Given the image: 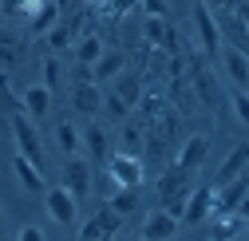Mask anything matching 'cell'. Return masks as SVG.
Masks as SVG:
<instances>
[{
    "label": "cell",
    "mask_w": 249,
    "mask_h": 241,
    "mask_svg": "<svg viewBox=\"0 0 249 241\" xmlns=\"http://www.w3.org/2000/svg\"><path fill=\"white\" fill-rule=\"evenodd\" d=\"M75 194L68 190V186H52V190H44V206H48V218L52 222H59V225H71L75 222V214H79V209H75Z\"/></svg>",
    "instance_id": "4"
},
{
    "label": "cell",
    "mask_w": 249,
    "mask_h": 241,
    "mask_svg": "<svg viewBox=\"0 0 249 241\" xmlns=\"http://www.w3.org/2000/svg\"><path fill=\"white\" fill-rule=\"evenodd\" d=\"M87 4H103V0H87Z\"/></svg>",
    "instance_id": "35"
},
{
    "label": "cell",
    "mask_w": 249,
    "mask_h": 241,
    "mask_svg": "<svg viewBox=\"0 0 249 241\" xmlns=\"http://www.w3.org/2000/svg\"><path fill=\"white\" fill-rule=\"evenodd\" d=\"M12 138H16V150H20V155L24 158H32L40 170H44V146H40V131H36V119L32 115H28L24 107L12 115Z\"/></svg>",
    "instance_id": "1"
},
{
    "label": "cell",
    "mask_w": 249,
    "mask_h": 241,
    "mask_svg": "<svg viewBox=\"0 0 249 241\" xmlns=\"http://www.w3.org/2000/svg\"><path fill=\"white\" fill-rule=\"evenodd\" d=\"M146 241H166V237H174L178 233V218L170 214V209H154V214L142 222V229H139Z\"/></svg>",
    "instance_id": "9"
},
{
    "label": "cell",
    "mask_w": 249,
    "mask_h": 241,
    "mask_svg": "<svg viewBox=\"0 0 249 241\" xmlns=\"http://www.w3.org/2000/svg\"><path fill=\"white\" fill-rule=\"evenodd\" d=\"M83 146L91 150V158H107V135H103L99 123H91V127L83 131Z\"/></svg>",
    "instance_id": "23"
},
{
    "label": "cell",
    "mask_w": 249,
    "mask_h": 241,
    "mask_svg": "<svg viewBox=\"0 0 249 241\" xmlns=\"http://www.w3.org/2000/svg\"><path fill=\"white\" fill-rule=\"evenodd\" d=\"M107 174L115 178L119 186H142V178H146V170H142V155H127V150H123V155H115L111 162H107Z\"/></svg>",
    "instance_id": "5"
},
{
    "label": "cell",
    "mask_w": 249,
    "mask_h": 241,
    "mask_svg": "<svg viewBox=\"0 0 249 241\" xmlns=\"http://www.w3.org/2000/svg\"><path fill=\"white\" fill-rule=\"evenodd\" d=\"M71 103H75L79 115H99V111H103V91H99V83H95V79H83V83L75 87Z\"/></svg>",
    "instance_id": "11"
},
{
    "label": "cell",
    "mask_w": 249,
    "mask_h": 241,
    "mask_svg": "<svg viewBox=\"0 0 249 241\" xmlns=\"http://www.w3.org/2000/svg\"><path fill=\"white\" fill-rule=\"evenodd\" d=\"M222 59H226V71H230V79L237 83V87H245L249 91V52H241V48H222Z\"/></svg>",
    "instance_id": "14"
},
{
    "label": "cell",
    "mask_w": 249,
    "mask_h": 241,
    "mask_svg": "<svg viewBox=\"0 0 249 241\" xmlns=\"http://www.w3.org/2000/svg\"><path fill=\"white\" fill-rule=\"evenodd\" d=\"M206 155H210V138L206 135H194V138H186L182 142V150H178V166H186V170H198L202 162H206Z\"/></svg>",
    "instance_id": "12"
},
{
    "label": "cell",
    "mask_w": 249,
    "mask_h": 241,
    "mask_svg": "<svg viewBox=\"0 0 249 241\" xmlns=\"http://www.w3.org/2000/svg\"><path fill=\"white\" fill-rule=\"evenodd\" d=\"M237 16H241V24H245V32H249V0H237Z\"/></svg>",
    "instance_id": "32"
},
{
    "label": "cell",
    "mask_w": 249,
    "mask_h": 241,
    "mask_svg": "<svg viewBox=\"0 0 249 241\" xmlns=\"http://www.w3.org/2000/svg\"><path fill=\"white\" fill-rule=\"evenodd\" d=\"M115 95L127 103V107H139V99H142V83H139V75L119 71V75H115Z\"/></svg>",
    "instance_id": "19"
},
{
    "label": "cell",
    "mask_w": 249,
    "mask_h": 241,
    "mask_svg": "<svg viewBox=\"0 0 249 241\" xmlns=\"http://www.w3.org/2000/svg\"><path fill=\"white\" fill-rule=\"evenodd\" d=\"M99 55H103V40H99V32H87V36L75 44V59H79V64H95Z\"/></svg>",
    "instance_id": "22"
},
{
    "label": "cell",
    "mask_w": 249,
    "mask_h": 241,
    "mask_svg": "<svg viewBox=\"0 0 249 241\" xmlns=\"http://www.w3.org/2000/svg\"><path fill=\"white\" fill-rule=\"evenodd\" d=\"M16 237H20V241H44V229H40V225H24Z\"/></svg>",
    "instance_id": "31"
},
{
    "label": "cell",
    "mask_w": 249,
    "mask_h": 241,
    "mask_svg": "<svg viewBox=\"0 0 249 241\" xmlns=\"http://www.w3.org/2000/svg\"><path fill=\"white\" fill-rule=\"evenodd\" d=\"M20 107L32 115V119H44L48 115V107H52V87H44V83H32L24 91V99H20Z\"/></svg>",
    "instance_id": "16"
},
{
    "label": "cell",
    "mask_w": 249,
    "mask_h": 241,
    "mask_svg": "<svg viewBox=\"0 0 249 241\" xmlns=\"http://www.w3.org/2000/svg\"><path fill=\"white\" fill-rule=\"evenodd\" d=\"M190 87H194V99L202 107H217L222 103V83H217V75L210 71L206 59H190Z\"/></svg>",
    "instance_id": "3"
},
{
    "label": "cell",
    "mask_w": 249,
    "mask_h": 241,
    "mask_svg": "<svg viewBox=\"0 0 249 241\" xmlns=\"http://www.w3.org/2000/svg\"><path fill=\"white\" fill-rule=\"evenodd\" d=\"M24 59V40L16 32H4L0 28V68H16Z\"/></svg>",
    "instance_id": "18"
},
{
    "label": "cell",
    "mask_w": 249,
    "mask_h": 241,
    "mask_svg": "<svg viewBox=\"0 0 249 241\" xmlns=\"http://www.w3.org/2000/svg\"><path fill=\"white\" fill-rule=\"evenodd\" d=\"M103 241V225H99V218H91L87 225H79V241Z\"/></svg>",
    "instance_id": "29"
},
{
    "label": "cell",
    "mask_w": 249,
    "mask_h": 241,
    "mask_svg": "<svg viewBox=\"0 0 249 241\" xmlns=\"http://www.w3.org/2000/svg\"><path fill=\"white\" fill-rule=\"evenodd\" d=\"M190 20H194V32H198V48H202L206 55H217V52H222V32H217V16H213V8L206 4V0H194Z\"/></svg>",
    "instance_id": "2"
},
{
    "label": "cell",
    "mask_w": 249,
    "mask_h": 241,
    "mask_svg": "<svg viewBox=\"0 0 249 241\" xmlns=\"http://www.w3.org/2000/svg\"><path fill=\"white\" fill-rule=\"evenodd\" d=\"M190 186H194V170L170 162V166L162 170V178H159V198L166 202V198H174V194H190Z\"/></svg>",
    "instance_id": "6"
},
{
    "label": "cell",
    "mask_w": 249,
    "mask_h": 241,
    "mask_svg": "<svg viewBox=\"0 0 249 241\" xmlns=\"http://www.w3.org/2000/svg\"><path fill=\"white\" fill-rule=\"evenodd\" d=\"M64 186H68L75 198H87V194H91V166H87L83 158L68 155V162H64Z\"/></svg>",
    "instance_id": "7"
},
{
    "label": "cell",
    "mask_w": 249,
    "mask_h": 241,
    "mask_svg": "<svg viewBox=\"0 0 249 241\" xmlns=\"http://www.w3.org/2000/svg\"><path fill=\"white\" fill-rule=\"evenodd\" d=\"M111 206L119 209V214H123V218H127V214H131V209L139 206V198H135V186H119V190L111 194Z\"/></svg>",
    "instance_id": "25"
},
{
    "label": "cell",
    "mask_w": 249,
    "mask_h": 241,
    "mask_svg": "<svg viewBox=\"0 0 249 241\" xmlns=\"http://www.w3.org/2000/svg\"><path fill=\"white\" fill-rule=\"evenodd\" d=\"M233 115H237V123L249 127V91H245V87H237V91H233Z\"/></svg>",
    "instance_id": "26"
},
{
    "label": "cell",
    "mask_w": 249,
    "mask_h": 241,
    "mask_svg": "<svg viewBox=\"0 0 249 241\" xmlns=\"http://www.w3.org/2000/svg\"><path fill=\"white\" fill-rule=\"evenodd\" d=\"M28 20H32V32H36V36H44L48 28L59 20V8H55V0H44V4H40L32 16H28Z\"/></svg>",
    "instance_id": "21"
},
{
    "label": "cell",
    "mask_w": 249,
    "mask_h": 241,
    "mask_svg": "<svg viewBox=\"0 0 249 241\" xmlns=\"http://www.w3.org/2000/svg\"><path fill=\"white\" fill-rule=\"evenodd\" d=\"M123 68H127V55H123V52H103L95 64H91V79H95V83H107V79H115Z\"/></svg>",
    "instance_id": "15"
},
{
    "label": "cell",
    "mask_w": 249,
    "mask_h": 241,
    "mask_svg": "<svg viewBox=\"0 0 249 241\" xmlns=\"http://www.w3.org/2000/svg\"><path fill=\"white\" fill-rule=\"evenodd\" d=\"M146 16H166V0H139Z\"/></svg>",
    "instance_id": "30"
},
{
    "label": "cell",
    "mask_w": 249,
    "mask_h": 241,
    "mask_svg": "<svg viewBox=\"0 0 249 241\" xmlns=\"http://www.w3.org/2000/svg\"><path fill=\"white\" fill-rule=\"evenodd\" d=\"M59 79H64L59 59H44V87H59Z\"/></svg>",
    "instance_id": "28"
},
{
    "label": "cell",
    "mask_w": 249,
    "mask_h": 241,
    "mask_svg": "<svg viewBox=\"0 0 249 241\" xmlns=\"http://www.w3.org/2000/svg\"><path fill=\"white\" fill-rule=\"evenodd\" d=\"M55 138H59V146H64V155H75V150H79V142H83V135L68 123V119L55 127Z\"/></svg>",
    "instance_id": "24"
},
{
    "label": "cell",
    "mask_w": 249,
    "mask_h": 241,
    "mask_svg": "<svg viewBox=\"0 0 249 241\" xmlns=\"http://www.w3.org/2000/svg\"><path fill=\"white\" fill-rule=\"evenodd\" d=\"M142 142H146V123L142 119L123 123V150H127V155H142Z\"/></svg>",
    "instance_id": "20"
},
{
    "label": "cell",
    "mask_w": 249,
    "mask_h": 241,
    "mask_svg": "<svg viewBox=\"0 0 249 241\" xmlns=\"http://www.w3.org/2000/svg\"><path fill=\"white\" fill-rule=\"evenodd\" d=\"M12 166H16V178H20V186H24L28 194H44V190H48V186H44V170H40L32 158H24L20 150H16Z\"/></svg>",
    "instance_id": "10"
},
{
    "label": "cell",
    "mask_w": 249,
    "mask_h": 241,
    "mask_svg": "<svg viewBox=\"0 0 249 241\" xmlns=\"http://www.w3.org/2000/svg\"><path fill=\"white\" fill-rule=\"evenodd\" d=\"M103 107H107V115H111V119H127V115H131V107L123 103L115 91H111V95H103Z\"/></svg>",
    "instance_id": "27"
},
{
    "label": "cell",
    "mask_w": 249,
    "mask_h": 241,
    "mask_svg": "<svg viewBox=\"0 0 249 241\" xmlns=\"http://www.w3.org/2000/svg\"><path fill=\"white\" fill-rule=\"evenodd\" d=\"M245 166H249V142H237L230 155H226L222 170H217V186H222V182H230V178H237Z\"/></svg>",
    "instance_id": "17"
},
{
    "label": "cell",
    "mask_w": 249,
    "mask_h": 241,
    "mask_svg": "<svg viewBox=\"0 0 249 241\" xmlns=\"http://www.w3.org/2000/svg\"><path fill=\"white\" fill-rule=\"evenodd\" d=\"M237 214H241V218L249 222V190H245V198H241V206H237Z\"/></svg>",
    "instance_id": "33"
},
{
    "label": "cell",
    "mask_w": 249,
    "mask_h": 241,
    "mask_svg": "<svg viewBox=\"0 0 249 241\" xmlns=\"http://www.w3.org/2000/svg\"><path fill=\"white\" fill-rule=\"evenodd\" d=\"M210 214H213V186H198V190H190V198H186V209H182V222L198 225V222H206Z\"/></svg>",
    "instance_id": "8"
},
{
    "label": "cell",
    "mask_w": 249,
    "mask_h": 241,
    "mask_svg": "<svg viewBox=\"0 0 249 241\" xmlns=\"http://www.w3.org/2000/svg\"><path fill=\"white\" fill-rule=\"evenodd\" d=\"M0 233H4V206H0Z\"/></svg>",
    "instance_id": "34"
},
{
    "label": "cell",
    "mask_w": 249,
    "mask_h": 241,
    "mask_svg": "<svg viewBox=\"0 0 249 241\" xmlns=\"http://www.w3.org/2000/svg\"><path fill=\"white\" fill-rule=\"evenodd\" d=\"M146 44L154 48V52H174V32H170V24H166V16H146Z\"/></svg>",
    "instance_id": "13"
}]
</instances>
